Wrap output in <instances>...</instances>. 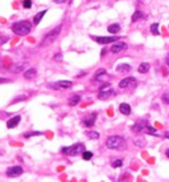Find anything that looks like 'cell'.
I'll return each instance as SVG.
<instances>
[{
    "label": "cell",
    "instance_id": "d4e9b609",
    "mask_svg": "<svg viewBox=\"0 0 169 182\" xmlns=\"http://www.w3.org/2000/svg\"><path fill=\"white\" fill-rule=\"evenodd\" d=\"M87 137H89V138H92V140H97V138H99V133H98V132H94V130L87 132Z\"/></svg>",
    "mask_w": 169,
    "mask_h": 182
},
{
    "label": "cell",
    "instance_id": "d6986e66",
    "mask_svg": "<svg viewBox=\"0 0 169 182\" xmlns=\"http://www.w3.org/2000/svg\"><path fill=\"white\" fill-rule=\"evenodd\" d=\"M137 70H139L140 73H147L148 70H149V64H148V63H143V64L139 65Z\"/></svg>",
    "mask_w": 169,
    "mask_h": 182
},
{
    "label": "cell",
    "instance_id": "7402d4cb",
    "mask_svg": "<svg viewBox=\"0 0 169 182\" xmlns=\"http://www.w3.org/2000/svg\"><path fill=\"white\" fill-rule=\"evenodd\" d=\"M107 31L110 33H116V32H119V31H120V25H119V24H111L110 27L107 28Z\"/></svg>",
    "mask_w": 169,
    "mask_h": 182
},
{
    "label": "cell",
    "instance_id": "8992f818",
    "mask_svg": "<svg viewBox=\"0 0 169 182\" xmlns=\"http://www.w3.org/2000/svg\"><path fill=\"white\" fill-rule=\"evenodd\" d=\"M23 174V168L21 166H12V168L7 169V176L11 177V178H15V177H18Z\"/></svg>",
    "mask_w": 169,
    "mask_h": 182
},
{
    "label": "cell",
    "instance_id": "8fae6325",
    "mask_svg": "<svg viewBox=\"0 0 169 182\" xmlns=\"http://www.w3.org/2000/svg\"><path fill=\"white\" fill-rule=\"evenodd\" d=\"M135 81H136V80H135L133 77H126V78H123V80L119 83V86H120L121 89H126V88H128L131 84H133Z\"/></svg>",
    "mask_w": 169,
    "mask_h": 182
},
{
    "label": "cell",
    "instance_id": "6da1fadb",
    "mask_svg": "<svg viewBox=\"0 0 169 182\" xmlns=\"http://www.w3.org/2000/svg\"><path fill=\"white\" fill-rule=\"evenodd\" d=\"M106 145H107L108 149H112V150H124L127 146L126 144V140L120 136H111L107 138L106 141Z\"/></svg>",
    "mask_w": 169,
    "mask_h": 182
},
{
    "label": "cell",
    "instance_id": "7a4b0ae2",
    "mask_svg": "<svg viewBox=\"0 0 169 182\" xmlns=\"http://www.w3.org/2000/svg\"><path fill=\"white\" fill-rule=\"evenodd\" d=\"M12 31L17 36H26L31 32V23L29 22H16L12 25Z\"/></svg>",
    "mask_w": 169,
    "mask_h": 182
},
{
    "label": "cell",
    "instance_id": "74e56055",
    "mask_svg": "<svg viewBox=\"0 0 169 182\" xmlns=\"http://www.w3.org/2000/svg\"><path fill=\"white\" fill-rule=\"evenodd\" d=\"M166 64H168V67H169V57L166 59Z\"/></svg>",
    "mask_w": 169,
    "mask_h": 182
},
{
    "label": "cell",
    "instance_id": "484cf974",
    "mask_svg": "<svg viewBox=\"0 0 169 182\" xmlns=\"http://www.w3.org/2000/svg\"><path fill=\"white\" fill-rule=\"evenodd\" d=\"M82 157H83L84 161H89V160H91V158H92V153H91V152H87V150H84V152L82 153Z\"/></svg>",
    "mask_w": 169,
    "mask_h": 182
},
{
    "label": "cell",
    "instance_id": "ac0fdd59",
    "mask_svg": "<svg viewBox=\"0 0 169 182\" xmlns=\"http://www.w3.org/2000/svg\"><path fill=\"white\" fill-rule=\"evenodd\" d=\"M116 70L118 72H128V70H131V65L129 64H120L116 67Z\"/></svg>",
    "mask_w": 169,
    "mask_h": 182
},
{
    "label": "cell",
    "instance_id": "277c9868",
    "mask_svg": "<svg viewBox=\"0 0 169 182\" xmlns=\"http://www.w3.org/2000/svg\"><path fill=\"white\" fill-rule=\"evenodd\" d=\"M61 152L65 153V154H67V155H78L79 153L84 152V146L82 144H75V145H71V146L62 147Z\"/></svg>",
    "mask_w": 169,
    "mask_h": 182
},
{
    "label": "cell",
    "instance_id": "603a6c76",
    "mask_svg": "<svg viewBox=\"0 0 169 182\" xmlns=\"http://www.w3.org/2000/svg\"><path fill=\"white\" fill-rule=\"evenodd\" d=\"M145 128H147V126H145ZM145 128H144V124L139 122V124H135V125L132 126V130H133V132H143Z\"/></svg>",
    "mask_w": 169,
    "mask_h": 182
},
{
    "label": "cell",
    "instance_id": "5bb4252c",
    "mask_svg": "<svg viewBox=\"0 0 169 182\" xmlns=\"http://www.w3.org/2000/svg\"><path fill=\"white\" fill-rule=\"evenodd\" d=\"M119 112L121 113V114H126L128 116L129 113H131V106H129L127 102H123V104L119 105Z\"/></svg>",
    "mask_w": 169,
    "mask_h": 182
},
{
    "label": "cell",
    "instance_id": "4dcf8cb0",
    "mask_svg": "<svg viewBox=\"0 0 169 182\" xmlns=\"http://www.w3.org/2000/svg\"><path fill=\"white\" fill-rule=\"evenodd\" d=\"M163 101L165 102V104H169V94H164V96H163Z\"/></svg>",
    "mask_w": 169,
    "mask_h": 182
},
{
    "label": "cell",
    "instance_id": "4316f807",
    "mask_svg": "<svg viewBox=\"0 0 169 182\" xmlns=\"http://www.w3.org/2000/svg\"><path fill=\"white\" fill-rule=\"evenodd\" d=\"M111 165H112V168H119V166L123 165V161H121V160H115V161H112V163H111Z\"/></svg>",
    "mask_w": 169,
    "mask_h": 182
},
{
    "label": "cell",
    "instance_id": "e575fe53",
    "mask_svg": "<svg viewBox=\"0 0 169 182\" xmlns=\"http://www.w3.org/2000/svg\"><path fill=\"white\" fill-rule=\"evenodd\" d=\"M8 81H9L8 78H0V83H8Z\"/></svg>",
    "mask_w": 169,
    "mask_h": 182
},
{
    "label": "cell",
    "instance_id": "f1b7e54d",
    "mask_svg": "<svg viewBox=\"0 0 169 182\" xmlns=\"http://www.w3.org/2000/svg\"><path fill=\"white\" fill-rule=\"evenodd\" d=\"M145 130H147L149 134H156V129H155V128H152V126H148V125H147Z\"/></svg>",
    "mask_w": 169,
    "mask_h": 182
},
{
    "label": "cell",
    "instance_id": "8d00e7d4",
    "mask_svg": "<svg viewBox=\"0 0 169 182\" xmlns=\"http://www.w3.org/2000/svg\"><path fill=\"white\" fill-rule=\"evenodd\" d=\"M165 154H166V157L169 158V149H166V152H165Z\"/></svg>",
    "mask_w": 169,
    "mask_h": 182
},
{
    "label": "cell",
    "instance_id": "30bf717a",
    "mask_svg": "<svg viewBox=\"0 0 169 182\" xmlns=\"http://www.w3.org/2000/svg\"><path fill=\"white\" fill-rule=\"evenodd\" d=\"M112 94H115V92H114V89H111V88L103 89V91H99V99H100V100L108 99V97H110V96H112Z\"/></svg>",
    "mask_w": 169,
    "mask_h": 182
},
{
    "label": "cell",
    "instance_id": "d6a6232c",
    "mask_svg": "<svg viewBox=\"0 0 169 182\" xmlns=\"http://www.w3.org/2000/svg\"><path fill=\"white\" fill-rule=\"evenodd\" d=\"M7 40H8L7 37H4V36H0V45H1V44H4V43H7Z\"/></svg>",
    "mask_w": 169,
    "mask_h": 182
},
{
    "label": "cell",
    "instance_id": "44dd1931",
    "mask_svg": "<svg viewBox=\"0 0 169 182\" xmlns=\"http://www.w3.org/2000/svg\"><path fill=\"white\" fill-rule=\"evenodd\" d=\"M151 33L155 35V36L160 35V31H158V23H153V24L151 25Z\"/></svg>",
    "mask_w": 169,
    "mask_h": 182
},
{
    "label": "cell",
    "instance_id": "836d02e7",
    "mask_svg": "<svg viewBox=\"0 0 169 182\" xmlns=\"http://www.w3.org/2000/svg\"><path fill=\"white\" fill-rule=\"evenodd\" d=\"M107 88H111V85H110V84H103V85L100 86V89H99V91H103V89H107Z\"/></svg>",
    "mask_w": 169,
    "mask_h": 182
},
{
    "label": "cell",
    "instance_id": "1f68e13d",
    "mask_svg": "<svg viewBox=\"0 0 169 182\" xmlns=\"http://www.w3.org/2000/svg\"><path fill=\"white\" fill-rule=\"evenodd\" d=\"M54 60H55V61H60V60H62V53H57V55H55Z\"/></svg>",
    "mask_w": 169,
    "mask_h": 182
},
{
    "label": "cell",
    "instance_id": "d590c367",
    "mask_svg": "<svg viewBox=\"0 0 169 182\" xmlns=\"http://www.w3.org/2000/svg\"><path fill=\"white\" fill-rule=\"evenodd\" d=\"M54 1H55V3H57V4H61V3H63L65 0H54Z\"/></svg>",
    "mask_w": 169,
    "mask_h": 182
},
{
    "label": "cell",
    "instance_id": "7c38bea8",
    "mask_svg": "<svg viewBox=\"0 0 169 182\" xmlns=\"http://www.w3.org/2000/svg\"><path fill=\"white\" fill-rule=\"evenodd\" d=\"M24 68H25V63H15V64L11 67V72L20 73L21 70H24Z\"/></svg>",
    "mask_w": 169,
    "mask_h": 182
},
{
    "label": "cell",
    "instance_id": "4fadbf2b",
    "mask_svg": "<svg viewBox=\"0 0 169 182\" xmlns=\"http://www.w3.org/2000/svg\"><path fill=\"white\" fill-rule=\"evenodd\" d=\"M97 120V113H91V114L89 116V117H86L83 120V122H84V125L86 126H89V128H91L92 125H94V121Z\"/></svg>",
    "mask_w": 169,
    "mask_h": 182
},
{
    "label": "cell",
    "instance_id": "83f0119b",
    "mask_svg": "<svg viewBox=\"0 0 169 182\" xmlns=\"http://www.w3.org/2000/svg\"><path fill=\"white\" fill-rule=\"evenodd\" d=\"M23 7H24V8H31V7H32V0H24V1H23Z\"/></svg>",
    "mask_w": 169,
    "mask_h": 182
},
{
    "label": "cell",
    "instance_id": "9a60e30c",
    "mask_svg": "<svg viewBox=\"0 0 169 182\" xmlns=\"http://www.w3.org/2000/svg\"><path fill=\"white\" fill-rule=\"evenodd\" d=\"M45 14H46V9H44V11H41V12H38V14L34 15V17H33V24H34V25L38 24V23L42 20V17L45 16Z\"/></svg>",
    "mask_w": 169,
    "mask_h": 182
},
{
    "label": "cell",
    "instance_id": "cb8c5ba5",
    "mask_svg": "<svg viewBox=\"0 0 169 182\" xmlns=\"http://www.w3.org/2000/svg\"><path fill=\"white\" fill-rule=\"evenodd\" d=\"M143 17V14L140 11H135V14L132 15V23H135V22H137L139 19H141Z\"/></svg>",
    "mask_w": 169,
    "mask_h": 182
},
{
    "label": "cell",
    "instance_id": "9c48e42d",
    "mask_svg": "<svg viewBox=\"0 0 169 182\" xmlns=\"http://www.w3.org/2000/svg\"><path fill=\"white\" fill-rule=\"evenodd\" d=\"M21 121V116H15V117H11L7 121V128L8 129H13L18 125V122Z\"/></svg>",
    "mask_w": 169,
    "mask_h": 182
},
{
    "label": "cell",
    "instance_id": "3957f363",
    "mask_svg": "<svg viewBox=\"0 0 169 182\" xmlns=\"http://www.w3.org/2000/svg\"><path fill=\"white\" fill-rule=\"evenodd\" d=\"M61 25H58V27H55L53 31H50V32H48L46 35H45V37L42 39V41H41V44H40V47H48L49 44H52L53 41L55 40V39L58 37V35H60V32H61Z\"/></svg>",
    "mask_w": 169,
    "mask_h": 182
},
{
    "label": "cell",
    "instance_id": "52a82bcc",
    "mask_svg": "<svg viewBox=\"0 0 169 182\" xmlns=\"http://www.w3.org/2000/svg\"><path fill=\"white\" fill-rule=\"evenodd\" d=\"M126 48H127V44L126 43H123V41L116 43V41H115V43L111 45V52H112V53H119V52L124 51Z\"/></svg>",
    "mask_w": 169,
    "mask_h": 182
},
{
    "label": "cell",
    "instance_id": "ffe728a7",
    "mask_svg": "<svg viewBox=\"0 0 169 182\" xmlns=\"http://www.w3.org/2000/svg\"><path fill=\"white\" fill-rule=\"evenodd\" d=\"M106 76H107V72H106V69H99L97 73H95V80L99 81L100 78L106 77Z\"/></svg>",
    "mask_w": 169,
    "mask_h": 182
},
{
    "label": "cell",
    "instance_id": "ba28073f",
    "mask_svg": "<svg viewBox=\"0 0 169 182\" xmlns=\"http://www.w3.org/2000/svg\"><path fill=\"white\" fill-rule=\"evenodd\" d=\"M71 85H73V83L69 80H62V81H57L55 84H52V88L54 89H58V88H71Z\"/></svg>",
    "mask_w": 169,
    "mask_h": 182
},
{
    "label": "cell",
    "instance_id": "e0dca14e",
    "mask_svg": "<svg viewBox=\"0 0 169 182\" xmlns=\"http://www.w3.org/2000/svg\"><path fill=\"white\" fill-rule=\"evenodd\" d=\"M34 76H36V69H34V68H31V69L25 70V73H24V77H25L26 80H29V78H33Z\"/></svg>",
    "mask_w": 169,
    "mask_h": 182
},
{
    "label": "cell",
    "instance_id": "f35d334b",
    "mask_svg": "<svg viewBox=\"0 0 169 182\" xmlns=\"http://www.w3.org/2000/svg\"><path fill=\"white\" fill-rule=\"evenodd\" d=\"M166 137H168V138H169V134H166Z\"/></svg>",
    "mask_w": 169,
    "mask_h": 182
},
{
    "label": "cell",
    "instance_id": "f546056e",
    "mask_svg": "<svg viewBox=\"0 0 169 182\" xmlns=\"http://www.w3.org/2000/svg\"><path fill=\"white\" fill-rule=\"evenodd\" d=\"M41 134V132H32V133H26L25 137L28 138V137H32V136H40Z\"/></svg>",
    "mask_w": 169,
    "mask_h": 182
},
{
    "label": "cell",
    "instance_id": "2e32d148",
    "mask_svg": "<svg viewBox=\"0 0 169 182\" xmlns=\"http://www.w3.org/2000/svg\"><path fill=\"white\" fill-rule=\"evenodd\" d=\"M79 101H81V96H78V94H73V96L69 99L67 104L70 105V106H74V105H77Z\"/></svg>",
    "mask_w": 169,
    "mask_h": 182
},
{
    "label": "cell",
    "instance_id": "5b68a950",
    "mask_svg": "<svg viewBox=\"0 0 169 182\" xmlns=\"http://www.w3.org/2000/svg\"><path fill=\"white\" fill-rule=\"evenodd\" d=\"M92 39H94L97 43L99 44H108V43H115V41L119 40L118 36H92Z\"/></svg>",
    "mask_w": 169,
    "mask_h": 182
}]
</instances>
